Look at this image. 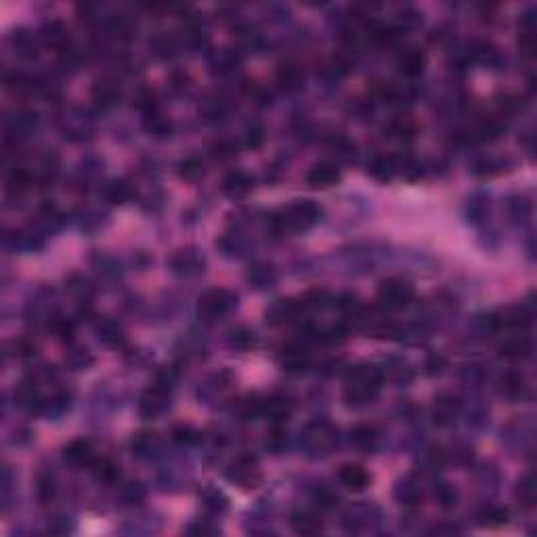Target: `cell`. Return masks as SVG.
Returning a JSON list of instances; mask_svg holds the SVG:
<instances>
[{"instance_id":"10","label":"cell","mask_w":537,"mask_h":537,"mask_svg":"<svg viewBox=\"0 0 537 537\" xmlns=\"http://www.w3.org/2000/svg\"><path fill=\"white\" fill-rule=\"evenodd\" d=\"M498 391L506 399H523L529 393V382L527 375L520 371H506L500 375L498 380Z\"/></svg>"},{"instance_id":"35","label":"cell","mask_w":537,"mask_h":537,"mask_svg":"<svg viewBox=\"0 0 537 537\" xmlns=\"http://www.w3.org/2000/svg\"><path fill=\"white\" fill-rule=\"evenodd\" d=\"M173 266L177 268L179 273L191 275V273H197L199 268L204 266V260H199V256H195L193 252H181V254L175 256Z\"/></svg>"},{"instance_id":"4","label":"cell","mask_w":537,"mask_h":537,"mask_svg":"<svg viewBox=\"0 0 537 537\" xmlns=\"http://www.w3.org/2000/svg\"><path fill=\"white\" fill-rule=\"evenodd\" d=\"M170 401H173L170 384L168 382H157V384H151L143 393L141 403H139V411L145 420H153V418H157L159 413H164L168 409Z\"/></svg>"},{"instance_id":"28","label":"cell","mask_w":537,"mask_h":537,"mask_svg":"<svg viewBox=\"0 0 537 537\" xmlns=\"http://www.w3.org/2000/svg\"><path fill=\"white\" fill-rule=\"evenodd\" d=\"M275 280V268L268 264V262H256L250 266L248 271V282L256 288H264L268 284H273Z\"/></svg>"},{"instance_id":"9","label":"cell","mask_w":537,"mask_h":537,"mask_svg":"<svg viewBox=\"0 0 537 537\" xmlns=\"http://www.w3.org/2000/svg\"><path fill=\"white\" fill-rule=\"evenodd\" d=\"M304 441H306V447H309L311 451L324 453V451H328V449L334 445L336 437H334V431H332L330 424L317 422V424H311V426H309V431H306V435H304Z\"/></svg>"},{"instance_id":"42","label":"cell","mask_w":537,"mask_h":537,"mask_svg":"<svg viewBox=\"0 0 537 537\" xmlns=\"http://www.w3.org/2000/svg\"><path fill=\"white\" fill-rule=\"evenodd\" d=\"M237 155V145L233 141H219L212 145V157L219 159V162H229Z\"/></svg>"},{"instance_id":"27","label":"cell","mask_w":537,"mask_h":537,"mask_svg":"<svg viewBox=\"0 0 537 537\" xmlns=\"http://www.w3.org/2000/svg\"><path fill=\"white\" fill-rule=\"evenodd\" d=\"M395 498L403 506H418L422 502V489H420L418 482H413L411 478H405L403 482H399V485H397Z\"/></svg>"},{"instance_id":"41","label":"cell","mask_w":537,"mask_h":537,"mask_svg":"<svg viewBox=\"0 0 537 537\" xmlns=\"http://www.w3.org/2000/svg\"><path fill=\"white\" fill-rule=\"evenodd\" d=\"M445 369H447V359H445V355H441V353H431V355L426 357V361H424V371H426V375L435 378V375H441Z\"/></svg>"},{"instance_id":"34","label":"cell","mask_w":537,"mask_h":537,"mask_svg":"<svg viewBox=\"0 0 537 537\" xmlns=\"http://www.w3.org/2000/svg\"><path fill=\"white\" fill-rule=\"evenodd\" d=\"M99 340L107 346H118L124 342V332L116 321H103L99 326Z\"/></svg>"},{"instance_id":"12","label":"cell","mask_w":537,"mask_h":537,"mask_svg":"<svg viewBox=\"0 0 537 537\" xmlns=\"http://www.w3.org/2000/svg\"><path fill=\"white\" fill-rule=\"evenodd\" d=\"M340 181V170L334 164L321 162L317 166H313L306 175V183L315 189H330Z\"/></svg>"},{"instance_id":"15","label":"cell","mask_w":537,"mask_h":537,"mask_svg":"<svg viewBox=\"0 0 537 537\" xmlns=\"http://www.w3.org/2000/svg\"><path fill=\"white\" fill-rule=\"evenodd\" d=\"M254 189V179L244 170H233L223 181V191L229 197H246Z\"/></svg>"},{"instance_id":"38","label":"cell","mask_w":537,"mask_h":537,"mask_svg":"<svg viewBox=\"0 0 537 537\" xmlns=\"http://www.w3.org/2000/svg\"><path fill=\"white\" fill-rule=\"evenodd\" d=\"M288 445V431L284 424H273L271 431L266 433V447L271 451H282Z\"/></svg>"},{"instance_id":"47","label":"cell","mask_w":537,"mask_h":537,"mask_svg":"<svg viewBox=\"0 0 537 537\" xmlns=\"http://www.w3.org/2000/svg\"><path fill=\"white\" fill-rule=\"evenodd\" d=\"M439 500H441V504L443 506H456V500H458V496H456V491L449 487V485H443L441 489H439Z\"/></svg>"},{"instance_id":"21","label":"cell","mask_w":537,"mask_h":537,"mask_svg":"<svg viewBox=\"0 0 537 537\" xmlns=\"http://www.w3.org/2000/svg\"><path fill=\"white\" fill-rule=\"evenodd\" d=\"M135 195V187L126 179H116L110 181L103 187V197L110 204H124Z\"/></svg>"},{"instance_id":"44","label":"cell","mask_w":537,"mask_h":537,"mask_svg":"<svg viewBox=\"0 0 537 537\" xmlns=\"http://www.w3.org/2000/svg\"><path fill=\"white\" fill-rule=\"evenodd\" d=\"M199 433L195 431V428H191V426H179L177 431L173 433V439L179 443V445H195V443H199Z\"/></svg>"},{"instance_id":"22","label":"cell","mask_w":537,"mask_h":537,"mask_svg":"<svg viewBox=\"0 0 537 537\" xmlns=\"http://www.w3.org/2000/svg\"><path fill=\"white\" fill-rule=\"evenodd\" d=\"M399 168H401V164H397V159H395V157H387V155L375 157L373 162L369 164L371 177L378 179V181H382V183L391 181V179L399 173Z\"/></svg>"},{"instance_id":"36","label":"cell","mask_w":537,"mask_h":537,"mask_svg":"<svg viewBox=\"0 0 537 537\" xmlns=\"http://www.w3.org/2000/svg\"><path fill=\"white\" fill-rule=\"evenodd\" d=\"M480 525H487V527H500L506 525L510 520V510L504 506H487L485 510L480 512Z\"/></svg>"},{"instance_id":"19","label":"cell","mask_w":537,"mask_h":537,"mask_svg":"<svg viewBox=\"0 0 537 537\" xmlns=\"http://www.w3.org/2000/svg\"><path fill=\"white\" fill-rule=\"evenodd\" d=\"M290 525L292 529L298 533V535H315L321 531V527H324V523H321V516L313 510H298L292 514L290 518Z\"/></svg>"},{"instance_id":"24","label":"cell","mask_w":537,"mask_h":537,"mask_svg":"<svg viewBox=\"0 0 537 537\" xmlns=\"http://www.w3.org/2000/svg\"><path fill=\"white\" fill-rule=\"evenodd\" d=\"M533 353V344L529 338L518 336V338H510L500 346V355L506 359H527Z\"/></svg>"},{"instance_id":"32","label":"cell","mask_w":537,"mask_h":537,"mask_svg":"<svg viewBox=\"0 0 537 537\" xmlns=\"http://www.w3.org/2000/svg\"><path fill=\"white\" fill-rule=\"evenodd\" d=\"M145 128H147V133H149L151 137H155V139H166V137H170V133H173V122H170L168 118H164V116H159L157 112H153V114L147 116Z\"/></svg>"},{"instance_id":"39","label":"cell","mask_w":537,"mask_h":537,"mask_svg":"<svg viewBox=\"0 0 537 537\" xmlns=\"http://www.w3.org/2000/svg\"><path fill=\"white\" fill-rule=\"evenodd\" d=\"M92 470H95V474L101 478V480H105V482H112V480H116L118 476H120V468L114 464V462H110V460H95V464L90 466Z\"/></svg>"},{"instance_id":"31","label":"cell","mask_w":537,"mask_h":537,"mask_svg":"<svg viewBox=\"0 0 537 537\" xmlns=\"http://www.w3.org/2000/svg\"><path fill=\"white\" fill-rule=\"evenodd\" d=\"M157 449V437L153 433H139L130 441V451L137 458H149Z\"/></svg>"},{"instance_id":"5","label":"cell","mask_w":537,"mask_h":537,"mask_svg":"<svg viewBox=\"0 0 537 537\" xmlns=\"http://www.w3.org/2000/svg\"><path fill=\"white\" fill-rule=\"evenodd\" d=\"M237 304V296L231 290L217 288L210 290L199 298V315L206 319H219L227 315L233 306Z\"/></svg>"},{"instance_id":"23","label":"cell","mask_w":537,"mask_h":537,"mask_svg":"<svg viewBox=\"0 0 537 537\" xmlns=\"http://www.w3.org/2000/svg\"><path fill=\"white\" fill-rule=\"evenodd\" d=\"M11 44H13L17 55L26 57V59H32V57L38 55V44L28 30H15L11 34Z\"/></svg>"},{"instance_id":"16","label":"cell","mask_w":537,"mask_h":537,"mask_svg":"<svg viewBox=\"0 0 537 537\" xmlns=\"http://www.w3.org/2000/svg\"><path fill=\"white\" fill-rule=\"evenodd\" d=\"M397 68L405 78H418L422 76L424 68H426V57L424 52L418 48H407L405 52H401L397 59Z\"/></svg>"},{"instance_id":"25","label":"cell","mask_w":537,"mask_h":537,"mask_svg":"<svg viewBox=\"0 0 537 537\" xmlns=\"http://www.w3.org/2000/svg\"><path fill=\"white\" fill-rule=\"evenodd\" d=\"M282 367L286 373H292V375L304 373L309 369V357L300 349H288L282 355Z\"/></svg>"},{"instance_id":"13","label":"cell","mask_w":537,"mask_h":537,"mask_svg":"<svg viewBox=\"0 0 537 537\" xmlns=\"http://www.w3.org/2000/svg\"><path fill=\"white\" fill-rule=\"evenodd\" d=\"M64 458H66V462H70L72 466H92L95 460H97V453H95L90 441L76 439V441H72V443L64 449Z\"/></svg>"},{"instance_id":"40","label":"cell","mask_w":537,"mask_h":537,"mask_svg":"<svg viewBox=\"0 0 537 537\" xmlns=\"http://www.w3.org/2000/svg\"><path fill=\"white\" fill-rule=\"evenodd\" d=\"M202 500H204V508L210 510V512H214V514H221V512L227 510V498H225L221 491H217V489L204 491Z\"/></svg>"},{"instance_id":"26","label":"cell","mask_w":537,"mask_h":537,"mask_svg":"<svg viewBox=\"0 0 537 537\" xmlns=\"http://www.w3.org/2000/svg\"><path fill=\"white\" fill-rule=\"evenodd\" d=\"M514 498L516 502L523 506V508H533L535 502H537V487H535V478L533 474H527L518 480L516 485V491H514Z\"/></svg>"},{"instance_id":"1","label":"cell","mask_w":537,"mask_h":537,"mask_svg":"<svg viewBox=\"0 0 537 537\" xmlns=\"http://www.w3.org/2000/svg\"><path fill=\"white\" fill-rule=\"evenodd\" d=\"M384 373L375 365H357L346 375V391L344 399L349 405H365L369 403L382 389Z\"/></svg>"},{"instance_id":"18","label":"cell","mask_w":537,"mask_h":537,"mask_svg":"<svg viewBox=\"0 0 537 537\" xmlns=\"http://www.w3.org/2000/svg\"><path fill=\"white\" fill-rule=\"evenodd\" d=\"M42 38L46 42V46H50L52 50H57V52H66L70 48V44H72L70 32L66 30V26L61 21L46 23L44 30H42Z\"/></svg>"},{"instance_id":"6","label":"cell","mask_w":537,"mask_h":537,"mask_svg":"<svg viewBox=\"0 0 537 537\" xmlns=\"http://www.w3.org/2000/svg\"><path fill=\"white\" fill-rule=\"evenodd\" d=\"M531 321H533V313L525 306H510L489 317V324L494 328H512V330L529 328Z\"/></svg>"},{"instance_id":"17","label":"cell","mask_w":537,"mask_h":537,"mask_svg":"<svg viewBox=\"0 0 537 537\" xmlns=\"http://www.w3.org/2000/svg\"><path fill=\"white\" fill-rule=\"evenodd\" d=\"M122 92L120 86L114 80H99L92 86V101L101 107V110H110L120 101Z\"/></svg>"},{"instance_id":"45","label":"cell","mask_w":537,"mask_h":537,"mask_svg":"<svg viewBox=\"0 0 537 537\" xmlns=\"http://www.w3.org/2000/svg\"><path fill=\"white\" fill-rule=\"evenodd\" d=\"M52 494H55V478H52V474H40L38 476V498L50 500Z\"/></svg>"},{"instance_id":"33","label":"cell","mask_w":537,"mask_h":537,"mask_svg":"<svg viewBox=\"0 0 537 537\" xmlns=\"http://www.w3.org/2000/svg\"><path fill=\"white\" fill-rule=\"evenodd\" d=\"M179 177L189 181V183H195L204 177V162L197 157V155H189L185 157L183 162L179 164Z\"/></svg>"},{"instance_id":"14","label":"cell","mask_w":537,"mask_h":537,"mask_svg":"<svg viewBox=\"0 0 537 537\" xmlns=\"http://www.w3.org/2000/svg\"><path fill=\"white\" fill-rule=\"evenodd\" d=\"M338 478L349 491H363L369 485V474L361 464H344L338 472Z\"/></svg>"},{"instance_id":"7","label":"cell","mask_w":537,"mask_h":537,"mask_svg":"<svg viewBox=\"0 0 537 537\" xmlns=\"http://www.w3.org/2000/svg\"><path fill=\"white\" fill-rule=\"evenodd\" d=\"M227 478H229L231 482H235V485L244 487V489H254L258 482H260V472H258L254 460L240 458L235 464L229 466Z\"/></svg>"},{"instance_id":"30","label":"cell","mask_w":537,"mask_h":537,"mask_svg":"<svg viewBox=\"0 0 537 537\" xmlns=\"http://www.w3.org/2000/svg\"><path fill=\"white\" fill-rule=\"evenodd\" d=\"M389 130H391V135L397 137V139L411 141V139L418 135L420 126H418V122H416L413 118H409V116H399V118H395V120L391 122Z\"/></svg>"},{"instance_id":"3","label":"cell","mask_w":537,"mask_h":537,"mask_svg":"<svg viewBox=\"0 0 537 537\" xmlns=\"http://www.w3.org/2000/svg\"><path fill=\"white\" fill-rule=\"evenodd\" d=\"M413 296H416L413 286L401 277L384 280L378 286V292H375V300H378V304L384 311H401L413 300Z\"/></svg>"},{"instance_id":"11","label":"cell","mask_w":537,"mask_h":537,"mask_svg":"<svg viewBox=\"0 0 537 537\" xmlns=\"http://www.w3.org/2000/svg\"><path fill=\"white\" fill-rule=\"evenodd\" d=\"M275 80H277V84H280L282 90H286V92H298V90H302V86H304V70H302L298 64H294V61H286V64H282V66L277 68Z\"/></svg>"},{"instance_id":"29","label":"cell","mask_w":537,"mask_h":537,"mask_svg":"<svg viewBox=\"0 0 537 537\" xmlns=\"http://www.w3.org/2000/svg\"><path fill=\"white\" fill-rule=\"evenodd\" d=\"M375 441H378V433L369 424H359L351 431V443L359 449H371Z\"/></svg>"},{"instance_id":"8","label":"cell","mask_w":537,"mask_h":537,"mask_svg":"<svg viewBox=\"0 0 537 537\" xmlns=\"http://www.w3.org/2000/svg\"><path fill=\"white\" fill-rule=\"evenodd\" d=\"M460 409H462V403H460V397L458 395H451V393H443L435 399V405H433V422L437 426H451L458 416H460Z\"/></svg>"},{"instance_id":"20","label":"cell","mask_w":537,"mask_h":537,"mask_svg":"<svg viewBox=\"0 0 537 537\" xmlns=\"http://www.w3.org/2000/svg\"><path fill=\"white\" fill-rule=\"evenodd\" d=\"M262 413L271 418L273 424H284V422L290 418V413H292V403H290V399L284 397V395H273V397L264 399V403H262Z\"/></svg>"},{"instance_id":"37","label":"cell","mask_w":537,"mask_h":537,"mask_svg":"<svg viewBox=\"0 0 537 537\" xmlns=\"http://www.w3.org/2000/svg\"><path fill=\"white\" fill-rule=\"evenodd\" d=\"M229 346L235 349V351H250L256 342L254 338V332L248 330V328H235L229 332V338H227Z\"/></svg>"},{"instance_id":"43","label":"cell","mask_w":537,"mask_h":537,"mask_svg":"<svg viewBox=\"0 0 537 537\" xmlns=\"http://www.w3.org/2000/svg\"><path fill=\"white\" fill-rule=\"evenodd\" d=\"M11 346H13V355L19 357V359H30V357H36V355H38V344H36L32 338L13 340Z\"/></svg>"},{"instance_id":"46","label":"cell","mask_w":537,"mask_h":537,"mask_svg":"<svg viewBox=\"0 0 537 537\" xmlns=\"http://www.w3.org/2000/svg\"><path fill=\"white\" fill-rule=\"evenodd\" d=\"M266 141V135H264V128L262 126H250L246 130V145L250 149H260Z\"/></svg>"},{"instance_id":"2","label":"cell","mask_w":537,"mask_h":537,"mask_svg":"<svg viewBox=\"0 0 537 537\" xmlns=\"http://www.w3.org/2000/svg\"><path fill=\"white\" fill-rule=\"evenodd\" d=\"M321 214H324V208L315 202H296L282 210L273 223L280 231H306L321 219Z\"/></svg>"}]
</instances>
